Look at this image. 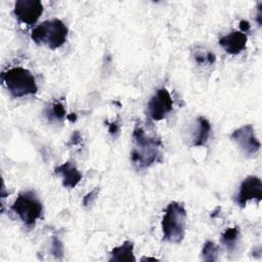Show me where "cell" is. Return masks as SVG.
<instances>
[{
    "label": "cell",
    "instance_id": "cell-1",
    "mask_svg": "<svg viewBox=\"0 0 262 262\" xmlns=\"http://www.w3.org/2000/svg\"><path fill=\"white\" fill-rule=\"evenodd\" d=\"M162 149V140L157 135L146 132L140 125L135 126L132 133L131 162L138 171L160 162Z\"/></svg>",
    "mask_w": 262,
    "mask_h": 262
},
{
    "label": "cell",
    "instance_id": "cell-2",
    "mask_svg": "<svg viewBox=\"0 0 262 262\" xmlns=\"http://www.w3.org/2000/svg\"><path fill=\"white\" fill-rule=\"evenodd\" d=\"M185 227L186 211L183 204L175 201L169 203L162 218L163 239L172 244H180L185 235Z\"/></svg>",
    "mask_w": 262,
    "mask_h": 262
},
{
    "label": "cell",
    "instance_id": "cell-3",
    "mask_svg": "<svg viewBox=\"0 0 262 262\" xmlns=\"http://www.w3.org/2000/svg\"><path fill=\"white\" fill-rule=\"evenodd\" d=\"M1 81L14 98L33 95L38 91L35 77L29 70L21 67H14L3 72Z\"/></svg>",
    "mask_w": 262,
    "mask_h": 262
},
{
    "label": "cell",
    "instance_id": "cell-4",
    "mask_svg": "<svg viewBox=\"0 0 262 262\" xmlns=\"http://www.w3.org/2000/svg\"><path fill=\"white\" fill-rule=\"evenodd\" d=\"M68 27L58 18L48 19L33 29L31 38L38 45H46L50 49L61 47L68 38Z\"/></svg>",
    "mask_w": 262,
    "mask_h": 262
},
{
    "label": "cell",
    "instance_id": "cell-5",
    "mask_svg": "<svg viewBox=\"0 0 262 262\" xmlns=\"http://www.w3.org/2000/svg\"><path fill=\"white\" fill-rule=\"evenodd\" d=\"M11 210L18 216L20 221L31 227L41 218L43 213V205L33 190L20 192L15 199Z\"/></svg>",
    "mask_w": 262,
    "mask_h": 262
},
{
    "label": "cell",
    "instance_id": "cell-6",
    "mask_svg": "<svg viewBox=\"0 0 262 262\" xmlns=\"http://www.w3.org/2000/svg\"><path fill=\"white\" fill-rule=\"evenodd\" d=\"M230 138L239 147L242 152L248 158L255 157L260 150L261 143L255 135L254 127L252 124H247L235 129L231 133Z\"/></svg>",
    "mask_w": 262,
    "mask_h": 262
},
{
    "label": "cell",
    "instance_id": "cell-7",
    "mask_svg": "<svg viewBox=\"0 0 262 262\" xmlns=\"http://www.w3.org/2000/svg\"><path fill=\"white\" fill-rule=\"evenodd\" d=\"M173 108V99L169 91L162 87L158 89L147 102V115L154 121H161Z\"/></svg>",
    "mask_w": 262,
    "mask_h": 262
},
{
    "label": "cell",
    "instance_id": "cell-8",
    "mask_svg": "<svg viewBox=\"0 0 262 262\" xmlns=\"http://www.w3.org/2000/svg\"><path fill=\"white\" fill-rule=\"evenodd\" d=\"M43 13V4L39 0H18L14 3L13 14L23 24L34 25Z\"/></svg>",
    "mask_w": 262,
    "mask_h": 262
},
{
    "label": "cell",
    "instance_id": "cell-9",
    "mask_svg": "<svg viewBox=\"0 0 262 262\" xmlns=\"http://www.w3.org/2000/svg\"><path fill=\"white\" fill-rule=\"evenodd\" d=\"M251 200L260 202L262 200V182L257 176H248L239 186V191L236 198V204L239 207H245Z\"/></svg>",
    "mask_w": 262,
    "mask_h": 262
},
{
    "label": "cell",
    "instance_id": "cell-10",
    "mask_svg": "<svg viewBox=\"0 0 262 262\" xmlns=\"http://www.w3.org/2000/svg\"><path fill=\"white\" fill-rule=\"evenodd\" d=\"M248 36L241 31H233L219 39V44L223 49L232 55L241 53L247 46Z\"/></svg>",
    "mask_w": 262,
    "mask_h": 262
},
{
    "label": "cell",
    "instance_id": "cell-11",
    "mask_svg": "<svg viewBox=\"0 0 262 262\" xmlns=\"http://www.w3.org/2000/svg\"><path fill=\"white\" fill-rule=\"evenodd\" d=\"M56 175H59L62 179V185L66 188H74L82 180V173L72 162H66L57 166L54 170Z\"/></svg>",
    "mask_w": 262,
    "mask_h": 262
},
{
    "label": "cell",
    "instance_id": "cell-12",
    "mask_svg": "<svg viewBox=\"0 0 262 262\" xmlns=\"http://www.w3.org/2000/svg\"><path fill=\"white\" fill-rule=\"evenodd\" d=\"M211 131L210 122L204 118L199 117L195 120V125L192 132V146H203L206 144Z\"/></svg>",
    "mask_w": 262,
    "mask_h": 262
},
{
    "label": "cell",
    "instance_id": "cell-13",
    "mask_svg": "<svg viewBox=\"0 0 262 262\" xmlns=\"http://www.w3.org/2000/svg\"><path fill=\"white\" fill-rule=\"evenodd\" d=\"M110 261H135L134 256V246L130 241H125L122 245L115 247L111 251Z\"/></svg>",
    "mask_w": 262,
    "mask_h": 262
},
{
    "label": "cell",
    "instance_id": "cell-14",
    "mask_svg": "<svg viewBox=\"0 0 262 262\" xmlns=\"http://www.w3.org/2000/svg\"><path fill=\"white\" fill-rule=\"evenodd\" d=\"M238 238H239V229L237 226H234V227L227 228L222 233L221 242L226 246L229 252H232L236 247V243Z\"/></svg>",
    "mask_w": 262,
    "mask_h": 262
},
{
    "label": "cell",
    "instance_id": "cell-15",
    "mask_svg": "<svg viewBox=\"0 0 262 262\" xmlns=\"http://www.w3.org/2000/svg\"><path fill=\"white\" fill-rule=\"evenodd\" d=\"M218 256V247L211 241L204 244L202 250V258L205 261H216Z\"/></svg>",
    "mask_w": 262,
    "mask_h": 262
},
{
    "label": "cell",
    "instance_id": "cell-16",
    "mask_svg": "<svg viewBox=\"0 0 262 262\" xmlns=\"http://www.w3.org/2000/svg\"><path fill=\"white\" fill-rule=\"evenodd\" d=\"M193 58L194 60L199 63V64H213L216 60L215 54L212 53L209 50H198L194 52L193 54Z\"/></svg>",
    "mask_w": 262,
    "mask_h": 262
},
{
    "label": "cell",
    "instance_id": "cell-17",
    "mask_svg": "<svg viewBox=\"0 0 262 262\" xmlns=\"http://www.w3.org/2000/svg\"><path fill=\"white\" fill-rule=\"evenodd\" d=\"M67 115L66 108L62 103L59 101H55L53 104L50 105V108L48 111V118L49 120H55L60 121L62 120Z\"/></svg>",
    "mask_w": 262,
    "mask_h": 262
},
{
    "label": "cell",
    "instance_id": "cell-18",
    "mask_svg": "<svg viewBox=\"0 0 262 262\" xmlns=\"http://www.w3.org/2000/svg\"><path fill=\"white\" fill-rule=\"evenodd\" d=\"M52 254L56 257V258H61L63 255V246L62 243L57 238V237H53L52 238Z\"/></svg>",
    "mask_w": 262,
    "mask_h": 262
},
{
    "label": "cell",
    "instance_id": "cell-19",
    "mask_svg": "<svg viewBox=\"0 0 262 262\" xmlns=\"http://www.w3.org/2000/svg\"><path fill=\"white\" fill-rule=\"evenodd\" d=\"M99 192V188L95 187L94 189H92L90 192H88L84 198H83V206L87 207L89 205H91L93 203V201L97 198Z\"/></svg>",
    "mask_w": 262,
    "mask_h": 262
},
{
    "label": "cell",
    "instance_id": "cell-20",
    "mask_svg": "<svg viewBox=\"0 0 262 262\" xmlns=\"http://www.w3.org/2000/svg\"><path fill=\"white\" fill-rule=\"evenodd\" d=\"M239 29H241V32L243 33H248L250 31V23L246 19H243L239 21Z\"/></svg>",
    "mask_w": 262,
    "mask_h": 262
},
{
    "label": "cell",
    "instance_id": "cell-21",
    "mask_svg": "<svg viewBox=\"0 0 262 262\" xmlns=\"http://www.w3.org/2000/svg\"><path fill=\"white\" fill-rule=\"evenodd\" d=\"M108 125V132L112 134V135H115L116 133L119 132V125L117 122H113V123H107Z\"/></svg>",
    "mask_w": 262,
    "mask_h": 262
},
{
    "label": "cell",
    "instance_id": "cell-22",
    "mask_svg": "<svg viewBox=\"0 0 262 262\" xmlns=\"http://www.w3.org/2000/svg\"><path fill=\"white\" fill-rule=\"evenodd\" d=\"M261 6H262V3L260 2L258 4V13H257V23L259 26H261L262 24V11H261Z\"/></svg>",
    "mask_w": 262,
    "mask_h": 262
},
{
    "label": "cell",
    "instance_id": "cell-23",
    "mask_svg": "<svg viewBox=\"0 0 262 262\" xmlns=\"http://www.w3.org/2000/svg\"><path fill=\"white\" fill-rule=\"evenodd\" d=\"M67 119L69 120V121H71V122H75L76 120H77V116H76V114H71V115H67Z\"/></svg>",
    "mask_w": 262,
    "mask_h": 262
},
{
    "label": "cell",
    "instance_id": "cell-24",
    "mask_svg": "<svg viewBox=\"0 0 262 262\" xmlns=\"http://www.w3.org/2000/svg\"><path fill=\"white\" fill-rule=\"evenodd\" d=\"M144 260H146V261H158L159 259H157V258H152V257H145V258H142L141 259V261H144Z\"/></svg>",
    "mask_w": 262,
    "mask_h": 262
}]
</instances>
